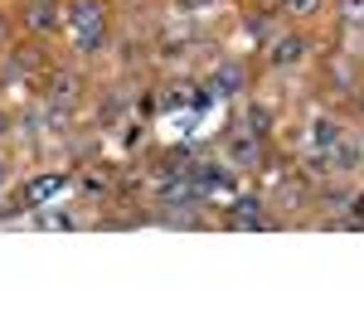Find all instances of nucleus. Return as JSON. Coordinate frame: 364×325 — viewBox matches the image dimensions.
Returning a JSON list of instances; mask_svg holds the SVG:
<instances>
[{"instance_id":"nucleus-1","label":"nucleus","mask_w":364,"mask_h":325,"mask_svg":"<svg viewBox=\"0 0 364 325\" xmlns=\"http://www.w3.org/2000/svg\"><path fill=\"white\" fill-rule=\"evenodd\" d=\"M68 34H73L78 54H97V49L107 44L102 5H97V0H73V5H68Z\"/></svg>"},{"instance_id":"nucleus-2","label":"nucleus","mask_w":364,"mask_h":325,"mask_svg":"<svg viewBox=\"0 0 364 325\" xmlns=\"http://www.w3.org/2000/svg\"><path fill=\"white\" fill-rule=\"evenodd\" d=\"M224 161L233 165V170H257V165H262V136L238 122L224 141Z\"/></svg>"},{"instance_id":"nucleus-3","label":"nucleus","mask_w":364,"mask_h":325,"mask_svg":"<svg viewBox=\"0 0 364 325\" xmlns=\"http://www.w3.org/2000/svg\"><path fill=\"white\" fill-rule=\"evenodd\" d=\"M301 54H306V39H301V34H272V39H267L262 63H267L272 73H282V68H296V63H301Z\"/></svg>"},{"instance_id":"nucleus-4","label":"nucleus","mask_w":364,"mask_h":325,"mask_svg":"<svg viewBox=\"0 0 364 325\" xmlns=\"http://www.w3.org/2000/svg\"><path fill=\"white\" fill-rule=\"evenodd\" d=\"M49 107L54 112H73L78 107V73L58 68L54 78H49Z\"/></svg>"},{"instance_id":"nucleus-5","label":"nucleus","mask_w":364,"mask_h":325,"mask_svg":"<svg viewBox=\"0 0 364 325\" xmlns=\"http://www.w3.org/2000/svg\"><path fill=\"white\" fill-rule=\"evenodd\" d=\"M25 25L39 34V39H49V34H58V25H63V15H58V5L54 0H29V15H25Z\"/></svg>"},{"instance_id":"nucleus-6","label":"nucleus","mask_w":364,"mask_h":325,"mask_svg":"<svg viewBox=\"0 0 364 325\" xmlns=\"http://www.w3.org/2000/svg\"><path fill=\"white\" fill-rule=\"evenodd\" d=\"M233 223H243V228H262V223H267L262 199H233Z\"/></svg>"},{"instance_id":"nucleus-7","label":"nucleus","mask_w":364,"mask_h":325,"mask_svg":"<svg viewBox=\"0 0 364 325\" xmlns=\"http://www.w3.org/2000/svg\"><path fill=\"white\" fill-rule=\"evenodd\" d=\"M63 190V175H39L34 185H29V194H25V204H49L54 194Z\"/></svg>"},{"instance_id":"nucleus-8","label":"nucleus","mask_w":364,"mask_h":325,"mask_svg":"<svg viewBox=\"0 0 364 325\" xmlns=\"http://www.w3.org/2000/svg\"><path fill=\"white\" fill-rule=\"evenodd\" d=\"M78 194H87V199H102V194H107V175H102V170H87L83 180H78Z\"/></svg>"},{"instance_id":"nucleus-9","label":"nucleus","mask_w":364,"mask_h":325,"mask_svg":"<svg viewBox=\"0 0 364 325\" xmlns=\"http://www.w3.org/2000/svg\"><path fill=\"white\" fill-rule=\"evenodd\" d=\"M345 10V25H364V0H340Z\"/></svg>"},{"instance_id":"nucleus-10","label":"nucleus","mask_w":364,"mask_h":325,"mask_svg":"<svg viewBox=\"0 0 364 325\" xmlns=\"http://www.w3.org/2000/svg\"><path fill=\"white\" fill-rule=\"evenodd\" d=\"M243 127H252L257 136H267V112H262V107H248V117H243Z\"/></svg>"},{"instance_id":"nucleus-11","label":"nucleus","mask_w":364,"mask_h":325,"mask_svg":"<svg viewBox=\"0 0 364 325\" xmlns=\"http://www.w3.org/2000/svg\"><path fill=\"white\" fill-rule=\"evenodd\" d=\"M282 5H287V15H316L321 0H282Z\"/></svg>"},{"instance_id":"nucleus-12","label":"nucleus","mask_w":364,"mask_h":325,"mask_svg":"<svg viewBox=\"0 0 364 325\" xmlns=\"http://www.w3.org/2000/svg\"><path fill=\"white\" fill-rule=\"evenodd\" d=\"M219 87L233 92V87H238V68H224V73H219Z\"/></svg>"},{"instance_id":"nucleus-13","label":"nucleus","mask_w":364,"mask_h":325,"mask_svg":"<svg viewBox=\"0 0 364 325\" xmlns=\"http://www.w3.org/2000/svg\"><path fill=\"white\" fill-rule=\"evenodd\" d=\"M5 180H10V165L0 161V190H5Z\"/></svg>"},{"instance_id":"nucleus-14","label":"nucleus","mask_w":364,"mask_h":325,"mask_svg":"<svg viewBox=\"0 0 364 325\" xmlns=\"http://www.w3.org/2000/svg\"><path fill=\"white\" fill-rule=\"evenodd\" d=\"M185 5H190V10H199V5H209V0H185Z\"/></svg>"},{"instance_id":"nucleus-15","label":"nucleus","mask_w":364,"mask_h":325,"mask_svg":"<svg viewBox=\"0 0 364 325\" xmlns=\"http://www.w3.org/2000/svg\"><path fill=\"white\" fill-rule=\"evenodd\" d=\"M0 39H5V15H0Z\"/></svg>"},{"instance_id":"nucleus-16","label":"nucleus","mask_w":364,"mask_h":325,"mask_svg":"<svg viewBox=\"0 0 364 325\" xmlns=\"http://www.w3.org/2000/svg\"><path fill=\"white\" fill-rule=\"evenodd\" d=\"M257 5H277V0H257Z\"/></svg>"},{"instance_id":"nucleus-17","label":"nucleus","mask_w":364,"mask_h":325,"mask_svg":"<svg viewBox=\"0 0 364 325\" xmlns=\"http://www.w3.org/2000/svg\"><path fill=\"white\" fill-rule=\"evenodd\" d=\"M0 132H5V117H0Z\"/></svg>"},{"instance_id":"nucleus-18","label":"nucleus","mask_w":364,"mask_h":325,"mask_svg":"<svg viewBox=\"0 0 364 325\" xmlns=\"http://www.w3.org/2000/svg\"><path fill=\"white\" fill-rule=\"evenodd\" d=\"M360 107H364V97H360Z\"/></svg>"}]
</instances>
